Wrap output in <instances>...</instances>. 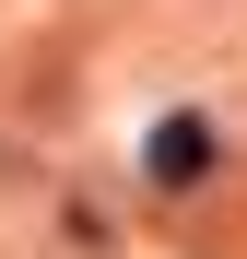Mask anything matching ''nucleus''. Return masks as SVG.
<instances>
[{"mask_svg": "<svg viewBox=\"0 0 247 259\" xmlns=\"http://www.w3.org/2000/svg\"><path fill=\"white\" fill-rule=\"evenodd\" d=\"M200 165H212V130L200 118H165L153 130V177H200Z\"/></svg>", "mask_w": 247, "mask_h": 259, "instance_id": "nucleus-1", "label": "nucleus"}]
</instances>
